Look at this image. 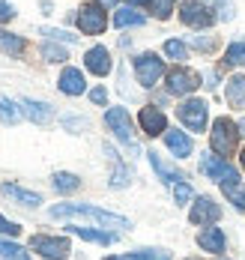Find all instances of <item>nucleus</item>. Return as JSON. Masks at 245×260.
Here are the masks:
<instances>
[{"instance_id": "obj_38", "label": "nucleus", "mask_w": 245, "mask_h": 260, "mask_svg": "<svg viewBox=\"0 0 245 260\" xmlns=\"http://www.w3.org/2000/svg\"><path fill=\"white\" fill-rule=\"evenodd\" d=\"M194 45H197L200 51H213V45H216V42H213V39H200V36H197V39H194Z\"/></svg>"}, {"instance_id": "obj_13", "label": "nucleus", "mask_w": 245, "mask_h": 260, "mask_svg": "<svg viewBox=\"0 0 245 260\" xmlns=\"http://www.w3.org/2000/svg\"><path fill=\"white\" fill-rule=\"evenodd\" d=\"M84 63H87V69L93 72V75H99V78H105L111 72V54L105 45H96V48H90L87 57H84Z\"/></svg>"}, {"instance_id": "obj_14", "label": "nucleus", "mask_w": 245, "mask_h": 260, "mask_svg": "<svg viewBox=\"0 0 245 260\" xmlns=\"http://www.w3.org/2000/svg\"><path fill=\"white\" fill-rule=\"evenodd\" d=\"M60 90L66 93V96H81L84 90H87V81H84L81 69H72V66H66L63 69V75H60Z\"/></svg>"}, {"instance_id": "obj_22", "label": "nucleus", "mask_w": 245, "mask_h": 260, "mask_svg": "<svg viewBox=\"0 0 245 260\" xmlns=\"http://www.w3.org/2000/svg\"><path fill=\"white\" fill-rule=\"evenodd\" d=\"M150 161H153L156 174H159V177H162V180L167 182V185H177V182H183V180H186L183 174H177L173 168H167V165H164L162 158H159V153H150Z\"/></svg>"}, {"instance_id": "obj_37", "label": "nucleus", "mask_w": 245, "mask_h": 260, "mask_svg": "<svg viewBox=\"0 0 245 260\" xmlns=\"http://www.w3.org/2000/svg\"><path fill=\"white\" fill-rule=\"evenodd\" d=\"M90 99H93L96 105H105V102H108V93H105V87H96V90L90 93Z\"/></svg>"}, {"instance_id": "obj_29", "label": "nucleus", "mask_w": 245, "mask_h": 260, "mask_svg": "<svg viewBox=\"0 0 245 260\" xmlns=\"http://www.w3.org/2000/svg\"><path fill=\"white\" fill-rule=\"evenodd\" d=\"M126 260H170V254L162 248H141V251H132Z\"/></svg>"}, {"instance_id": "obj_3", "label": "nucleus", "mask_w": 245, "mask_h": 260, "mask_svg": "<svg viewBox=\"0 0 245 260\" xmlns=\"http://www.w3.org/2000/svg\"><path fill=\"white\" fill-rule=\"evenodd\" d=\"M78 27H81L87 36L105 33V27H108L105 6H102V3H87V6H81V12H78Z\"/></svg>"}, {"instance_id": "obj_27", "label": "nucleus", "mask_w": 245, "mask_h": 260, "mask_svg": "<svg viewBox=\"0 0 245 260\" xmlns=\"http://www.w3.org/2000/svg\"><path fill=\"white\" fill-rule=\"evenodd\" d=\"M78 185H81V180H78L75 174H63V171L54 174V188L57 191H75Z\"/></svg>"}, {"instance_id": "obj_2", "label": "nucleus", "mask_w": 245, "mask_h": 260, "mask_svg": "<svg viewBox=\"0 0 245 260\" xmlns=\"http://www.w3.org/2000/svg\"><path fill=\"white\" fill-rule=\"evenodd\" d=\"M236 138H239V126L230 123L227 117H218L213 123V132H209V144H213V153L221 158H227L236 147Z\"/></svg>"}, {"instance_id": "obj_35", "label": "nucleus", "mask_w": 245, "mask_h": 260, "mask_svg": "<svg viewBox=\"0 0 245 260\" xmlns=\"http://www.w3.org/2000/svg\"><path fill=\"white\" fill-rule=\"evenodd\" d=\"M12 18H15V9L6 0H0V21H12Z\"/></svg>"}, {"instance_id": "obj_28", "label": "nucleus", "mask_w": 245, "mask_h": 260, "mask_svg": "<svg viewBox=\"0 0 245 260\" xmlns=\"http://www.w3.org/2000/svg\"><path fill=\"white\" fill-rule=\"evenodd\" d=\"M224 63H227V66H245V45L242 42H233V45L227 48Z\"/></svg>"}, {"instance_id": "obj_12", "label": "nucleus", "mask_w": 245, "mask_h": 260, "mask_svg": "<svg viewBox=\"0 0 245 260\" xmlns=\"http://www.w3.org/2000/svg\"><path fill=\"white\" fill-rule=\"evenodd\" d=\"M137 123H141V129L147 132L150 138H153V135H162V132H167V120H164V114L159 111V108H153V105L141 108Z\"/></svg>"}, {"instance_id": "obj_4", "label": "nucleus", "mask_w": 245, "mask_h": 260, "mask_svg": "<svg viewBox=\"0 0 245 260\" xmlns=\"http://www.w3.org/2000/svg\"><path fill=\"white\" fill-rule=\"evenodd\" d=\"M197 87H200V75L194 69H189V66H177V69L167 72V90L173 96H189Z\"/></svg>"}, {"instance_id": "obj_18", "label": "nucleus", "mask_w": 245, "mask_h": 260, "mask_svg": "<svg viewBox=\"0 0 245 260\" xmlns=\"http://www.w3.org/2000/svg\"><path fill=\"white\" fill-rule=\"evenodd\" d=\"M230 108H245V75H233L227 81V90H224Z\"/></svg>"}, {"instance_id": "obj_44", "label": "nucleus", "mask_w": 245, "mask_h": 260, "mask_svg": "<svg viewBox=\"0 0 245 260\" xmlns=\"http://www.w3.org/2000/svg\"><path fill=\"white\" fill-rule=\"evenodd\" d=\"M189 260H197V257H189Z\"/></svg>"}, {"instance_id": "obj_32", "label": "nucleus", "mask_w": 245, "mask_h": 260, "mask_svg": "<svg viewBox=\"0 0 245 260\" xmlns=\"http://www.w3.org/2000/svg\"><path fill=\"white\" fill-rule=\"evenodd\" d=\"M173 198H177V204H189L191 201V185L189 182H177V185H173Z\"/></svg>"}, {"instance_id": "obj_15", "label": "nucleus", "mask_w": 245, "mask_h": 260, "mask_svg": "<svg viewBox=\"0 0 245 260\" xmlns=\"http://www.w3.org/2000/svg\"><path fill=\"white\" fill-rule=\"evenodd\" d=\"M164 144H167V150L177 158L191 156V150H194V147H191V138L183 135V132H164Z\"/></svg>"}, {"instance_id": "obj_36", "label": "nucleus", "mask_w": 245, "mask_h": 260, "mask_svg": "<svg viewBox=\"0 0 245 260\" xmlns=\"http://www.w3.org/2000/svg\"><path fill=\"white\" fill-rule=\"evenodd\" d=\"M45 36H51V39H66V42H75V36H69L66 30H42Z\"/></svg>"}, {"instance_id": "obj_41", "label": "nucleus", "mask_w": 245, "mask_h": 260, "mask_svg": "<svg viewBox=\"0 0 245 260\" xmlns=\"http://www.w3.org/2000/svg\"><path fill=\"white\" fill-rule=\"evenodd\" d=\"M239 161H242V168H245V150H242V156H239Z\"/></svg>"}, {"instance_id": "obj_33", "label": "nucleus", "mask_w": 245, "mask_h": 260, "mask_svg": "<svg viewBox=\"0 0 245 260\" xmlns=\"http://www.w3.org/2000/svg\"><path fill=\"white\" fill-rule=\"evenodd\" d=\"M42 54H45L51 63H63V60H69V57H66V51H63V48H57V45H45V48H42Z\"/></svg>"}, {"instance_id": "obj_30", "label": "nucleus", "mask_w": 245, "mask_h": 260, "mask_svg": "<svg viewBox=\"0 0 245 260\" xmlns=\"http://www.w3.org/2000/svg\"><path fill=\"white\" fill-rule=\"evenodd\" d=\"M150 3H153L156 18L164 21V18H170V12H173V3H177V0H150Z\"/></svg>"}, {"instance_id": "obj_42", "label": "nucleus", "mask_w": 245, "mask_h": 260, "mask_svg": "<svg viewBox=\"0 0 245 260\" xmlns=\"http://www.w3.org/2000/svg\"><path fill=\"white\" fill-rule=\"evenodd\" d=\"M99 3H105V6H111V3H114V0H99Z\"/></svg>"}, {"instance_id": "obj_34", "label": "nucleus", "mask_w": 245, "mask_h": 260, "mask_svg": "<svg viewBox=\"0 0 245 260\" xmlns=\"http://www.w3.org/2000/svg\"><path fill=\"white\" fill-rule=\"evenodd\" d=\"M18 231H21V228H18L15 221H6V218L0 215V234H9V236H15Z\"/></svg>"}, {"instance_id": "obj_20", "label": "nucleus", "mask_w": 245, "mask_h": 260, "mask_svg": "<svg viewBox=\"0 0 245 260\" xmlns=\"http://www.w3.org/2000/svg\"><path fill=\"white\" fill-rule=\"evenodd\" d=\"M221 191L230 198V204L239 209V212H245V182H221Z\"/></svg>"}, {"instance_id": "obj_39", "label": "nucleus", "mask_w": 245, "mask_h": 260, "mask_svg": "<svg viewBox=\"0 0 245 260\" xmlns=\"http://www.w3.org/2000/svg\"><path fill=\"white\" fill-rule=\"evenodd\" d=\"M132 6H144V3H150V0H129Z\"/></svg>"}, {"instance_id": "obj_21", "label": "nucleus", "mask_w": 245, "mask_h": 260, "mask_svg": "<svg viewBox=\"0 0 245 260\" xmlns=\"http://www.w3.org/2000/svg\"><path fill=\"white\" fill-rule=\"evenodd\" d=\"M69 234H75V236H81V239H87V242H99V245H111L117 236L114 234H105V231H90V228H69Z\"/></svg>"}, {"instance_id": "obj_43", "label": "nucleus", "mask_w": 245, "mask_h": 260, "mask_svg": "<svg viewBox=\"0 0 245 260\" xmlns=\"http://www.w3.org/2000/svg\"><path fill=\"white\" fill-rule=\"evenodd\" d=\"M105 260H126V257H105Z\"/></svg>"}, {"instance_id": "obj_9", "label": "nucleus", "mask_w": 245, "mask_h": 260, "mask_svg": "<svg viewBox=\"0 0 245 260\" xmlns=\"http://www.w3.org/2000/svg\"><path fill=\"white\" fill-rule=\"evenodd\" d=\"M135 75L144 87H153V84H159V78L164 75V63L156 54H141L135 60Z\"/></svg>"}, {"instance_id": "obj_40", "label": "nucleus", "mask_w": 245, "mask_h": 260, "mask_svg": "<svg viewBox=\"0 0 245 260\" xmlns=\"http://www.w3.org/2000/svg\"><path fill=\"white\" fill-rule=\"evenodd\" d=\"M239 135H245V120H242V123H239Z\"/></svg>"}, {"instance_id": "obj_26", "label": "nucleus", "mask_w": 245, "mask_h": 260, "mask_svg": "<svg viewBox=\"0 0 245 260\" xmlns=\"http://www.w3.org/2000/svg\"><path fill=\"white\" fill-rule=\"evenodd\" d=\"M0 120H3L6 126H15V123L21 120V111L15 108V102H9V99H0Z\"/></svg>"}, {"instance_id": "obj_23", "label": "nucleus", "mask_w": 245, "mask_h": 260, "mask_svg": "<svg viewBox=\"0 0 245 260\" xmlns=\"http://www.w3.org/2000/svg\"><path fill=\"white\" fill-rule=\"evenodd\" d=\"M0 48L6 54H12V57H21V54H24V39H21V36H12V33H6V30H0Z\"/></svg>"}, {"instance_id": "obj_17", "label": "nucleus", "mask_w": 245, "mask_h": 260, "mask_svg": "<svg viewBox=\"0 0 245 260\" xmlns=\"http://www.w3.org/2000/svg\"><path fill=\"white\" fill-rule=\"evenodd\" d=\"M24 114H27L33 123H39V126L51 123V117H54L51 105H45V102H33V99H24Z\"/></svg>"}, {"instance_id": "obj_31", "label": "nucleus", "mask_w": 245, "mask_h": 260, "mask_svg": "<svg viewBox=\"0 0 245 260\" xmlns=\"http://www.w3.org/2000/svg\"><path fill=\"white\" fill-rule=\"evenodd\" d=\"M164 54L173 57V60H186V45L177 42V39H167V42H164Z\"/></svg>"}, {"instance_id": "obj_10", "label": "nucleus", "mask_w": 245, "mask_h": 260, "mask_svg": "<svg viewBox=\"0 0 245 260\" xmlns=\"http://www.w3.org/2000/svg\"><path fill=\"white\" fill-rule=\"evenodd\" d=\"M105 123L111 126V132L123 141V144H132L135 141V132H132V117L126 108H111L105 114Z\"/></svg>"}, {"instance_id": "obj_11", "label": "nucleus", "mask_w": 245, "mask_h": 260, "mask_svg": "<svg viewBox=\"0 0 245 260\" xmlns=\"http://www.w3.org/2000/svg\"><path fill=\"white\" fill-rule=\"evenodd\" d=\"M191 224H206V221H218L221 218V207H218L213 198H197L194 207L189 212Z\"/></svg>"}, {"instance_id": "obj_8", "label": "nucleus", "mask_w": 245, "mask_h": 260, "mask_svg": "<svg viewBox=\"0 0 245 260\" xmlns=\"http://www.w3.org/2000/svg\"><path fill=\"white\" fill-rule=\"evenodd\" d=\"M177 117L183 120V126H189L191 132H203L206 129V102L200 99H189L177 108Z\"/></svg>"}, {"instance_id": "obj_24", "label": "nucleus", "mask_w": 245, "mask_h": 260, "mask_svg": "<svg viewBox=\"0 0 245 260\" xmlns=\"http://www.w3.org/2000/svg\"><path fill=\"white\" fill-rule=\"evenodd\" d=\"M114 24H117V27H132V24H135L137 27V24H144V15L126 6V9H120V12L114 15Z\"/></svg>"}, {"instance_id": "obj_25", "label": "nucleus", "mask_w": 245, "mask_h": 260, "mask_svg": "<svg viewBox=\"0 0 245 260\" xmlns=\"http://www.w3.org/2000/svg\"><path fill=\"white\" fill-rule=\"evenodd\" d=\"M0 260H30V257H27V251H24L21 245L0 239Z\"/></svg>"}, {"instance_id": "obj_19", "label": "nucleus", "mask_w": 245, "mask_h": 260, "mask_svg": "<svg viewBox=\"0 0 245 260\" xmlns=\"http://www.w3.org/2000/svg\"><path fill=\"white\" fill-rule=\"evenodd\" d=\"M197 245L206 248V251H213V254H221L224 251V234L218 228H206L203 234L197 236Z\"/></svg>"}, {"instance_id": "obj_7", "label": "nucleus", "mask_w": 245, "mask_h": 260, "mask_svg": "<svg viewBox=\"0 0 245 260\" xmlns=\"http://www.w3.org/2000/svg\"><path fill=\"white\" fill-rule=\"evenodd\" d=\"M200 171H203L209 180H218V182H236L239 180L236 168L221 156H203L200 158Z\"/></svg>"}, {"instance_id": "obj_6", "label": "nucleus", "mask_w": 245, "mask_h": 260, "mask_svg": "<svg viewBox=\"0 0 245 260\" xmlns=\"http://www.w3.org/2000/svg\"><path fill=\"white\" fill-rule=\"evenodd\" d=\"M180 18H183V24H189V27H209L216 21V18H213V9H209L203 0H183Z\"/></svg>"}, {"instance_id": "obj_16", "label": "nucleus", "mask_w": 245, "mask_h": 260, "mask_svg": "<svg viewBox=\"0 0 245 260\" xmlns=\"http://www.w3.org/2000/svg\"><path fill=\"white\" fill-rule=\"evenodd\" d=\"M0 191H3V194H6L9 201L21 204V207H39V204H42V198H39L36 191H24V188H18V185H9V182H6V185H3Z\"/></svg>"}, {"instance_id": "obj_5", "label": "nucleus", "mask_w": 245, "mask_h": 260, "mask_svg": "<svg viewBox=\"0 0 245 260\" xmlns=\"http://www.w3.org/2000/svg\"><path fill=\"white\" fill-rule=\"evenodd\" d=\"M30 248L33 251H39L42 257H48V260H63L72 248H69V239H63V236H33L30 239Z\"/></svg>"}, {"instance_id": "obj_1", "label": "nucleus", "mask_w": 245, "mask_h": 260, "mask_svg": "<svg viewBox=\"0 0 245 260\" xmlns=\"http://www.w3.org/2000/svg\"><path fill=\"white\" fill-rule=\"evenodd\" d=\"M51 218H84V221H93L96 228H108V231L111 228H117V231L132 228L129 218L105 212L99 207H87V204H57V207H51Z\"/></svg>"}]
</instances>
